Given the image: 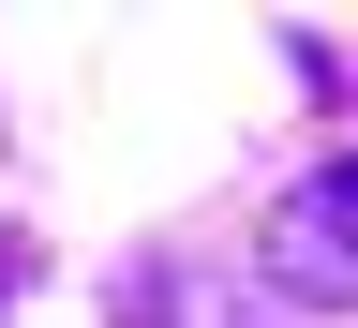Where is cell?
I'll use <instances>...</instances> for the list:
<instances>
[{
    "label": "cell",
    "instance_id": "6da1fadb",
    "mask_svg": "<svg viewBox=\"0 0 358 328\" xmlns=\"http://www.w3.org/2000/svg\"><path fill=\"white\" fill-rule=\"evenodd\" d=\"M268 269H284L299 299H358V164H313L299 209L268 224Z\"/></svg>",
    "mask_w": 358,
    "mask_h": 328
}]
</instances>
